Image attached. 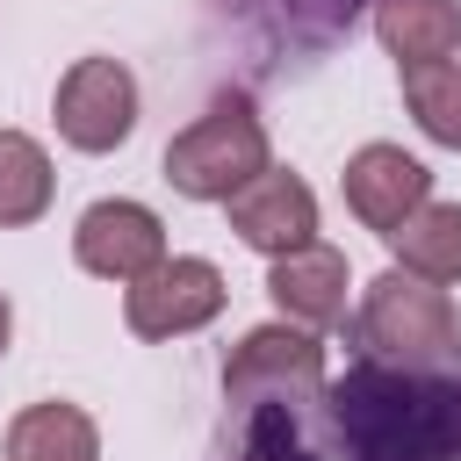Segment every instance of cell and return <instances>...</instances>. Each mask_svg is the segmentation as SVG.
<instances>
[{"label": "cell", "instance_id": "12", "mask_svg": "<svg viewBox=\"0 0 461 461\" xmlns=\"http://www.w3.org/2000/svg\"><path fill=\"white\" fill-rule=\"evenodd\" d=\"M7 461H101V425L79 403H29L7 425Z\"/></svg>", "mask_w": 461, "mask_h": 461}, {"label": "cell", "instance_id": "13", "mask_svg": "<svg viewBox=\"0 0 461 461\" xmlns=\"http://www.w3.org/2000/svg\"><path fill=\"white\" fill-rule=\"evenodd\" d=\"M389 245H396V267L403 274H425V281H461V202H425V209H411L396 230H389Z\"/></svg>", "mask_w": 461, "mask_h": 461}, {"label": "cell", "instance_id": "16", "mask_svg": "<svg viewBox=\"0 0 461 461\" xmlns=\"http://www.w3.org/2000/svg\"><path fill=\"white\" fill-rule=\"evenodd\" d=\"M238 461H317L310 447H303V432H295V411H281V403H259V411H245V454Z\"/></svg>", "mask_w": 461, "mask_h": 461}, {"label": "cell", "instance_id": "3", "mask_svg": "<svg viewBox=\"0 0 461 461\" xmlns=\"http://www.w3.org/2000/svg\"><path fill=\"white\" fill-rule=\"evenodd\" d=\"M360 346L375 360H396V367H439L461 353V317H454L439 281L389 267L360 295Z\"/></svg>", "mask_w": 461, "mask_h": 461}, {"label": "cell", "instance_id": "2", "mask_svg": "<svg viewBox=\"0 0 461 461\" xmlns=\"http://www.w3.org/2000/svg\"><path fill=\"white\" fill-rule=\"evenodd\" d=\"M267 122L252 115L245 94H216L173 144H166V180L187 202H230L238 187H252L267 173Z\"/></svg>", "mask_w": 461, "mask_h": 461}, {"label": "cell", "instance_id": "11", "mask_svg": "<svg viewBox=\"0 0 461 461\" xmlns=\"http://www.w3.org/2000/svg\"><path fill=\"white\" fill-rule=\"evenodd\" d=\"M375 36L403 72L439 65L461 50V0H375Z\"/></svg>", "mask_w": 461, "mask_h": 461}, {"label": "cell", "instance_id": "8", "mask_svg": "<svg viewBox=\"0 0 461 461\" xmlns=\"http://www.w3.org/2000/svg\"><path fill=\"white\" fill-rule=\"evenodd\" d=\"M230 230L252 245V252H267V259H288V252H303V245H317V194L295 180V173H281V166H267L252 187H238L230 202Z\"/></svg>", "mask_w": 461, "mask_h": 461}, {"label": "cell", "instance_id": "7", "mask_svg": "<svg viewBox=\"0 0 461 461\" xmlns=\"http://www.w3.org/2000/svg\"><path fill=\"white\" fill-rule=\"evenodd\" d=\"M72 259L101 281H144L158 259H166V223L144 209V202H94L79 223H72Z\"/></svg>", "mask_w": 461, "mask_h": 461}, {"label": "cell", "instance_id": "9", "mask_svg": "<svg viewBox=\"0 0 461 461\" xmlns=\"http://www.w3.org/2000/svg\"><path fill=\"white\" fill-rule=\"evenodd\" d=\"M339 180H346V209H353L367 230H382V238H389L411 209L432 202V173H425L403 144H360Z\"/></svg>", "mask_w": 461, "mask_h": 461}, {"label": "cell", "instance_id": "15", "mask_svg": "<svg viewBox=\"0 0 461 461\" xmlns=\"http://www.w3.org/2000/svg\"><path fill=\"white\" fill-rule=\"evenodd\" d=\"M403 108L418 115V130L447 151H461V65L439 58V65H411L403 72Z\"/></svg>", "mask_w": 461, "mask_h": 461}, {"label": "cell", "instance_id": "6", "mask_svg": "<svg viewBox=\"0 0 461 461\" xmlns=\"http://www.w3.org/2000/svg\"><path fill=\"white\" fill-rule=\"evenodd\" d=\"M223 274L209 259H158L144 281L122 288V317L137 339H180V331H202L216 310H223Z\"/></svg>", "mask_w": 461, "mask_h": 461}, {"label": "cell", "instance_id": "1", "mask_svg": "<svg viewBox=\"0 0 461 461\" xmlns=\"http://www.w3.org/2000/svg\"><path fill=\"white\" fill-rule=\"evenodd\" d=\"M346 461H461V375L353 360L324 396Z\"/></svg>", "mask_w": 461, "mask_h": 461}, {"label": "cell", "instance_id": "4", "mask_svg": "<svg viewBox=\"0 0 461 461\" xmlns=\"http://www.w3.org/2000/svg\"><path fill=\"white\" fill-rule=\"evenodd\" d=\"M317 389H324V346H317V331H303V324H259V331H245L238 353L223 360V396H230L238 411H259V403L295 411V403L317 396Z\"/></svg>", "mask_w": 461, "mask_h": 461}, {"label": "cell", "instance_id": "14", "mask_svg": "<svg viewBox=\"0 0 461 461\" xmlns=\"http://www.w3.org/2000/svg\"><path fill=\"white\" fill-rule=\"evenodd\" d=\"M50 158L29 130H0V223H36L50 209Z\"/></svg>", "mask_w": 461, "mask_h": 461}, {"label": "cell", "instance_id": "17", "mask_svg": "<svg viewBox=\"0 0 461 461\" xmlns=\"http://www.w3.org/2000/svg\"><path fill=\"white\" fill-rule=\"evenodd\" d=\"M7 339H14V303H7V288H0V353H7Z\"/></svg>", "mask_w": 461, "mask_h": 461}, {"label": "cell", "instance_id": "5", "mask_svg": "<svg viewBox=\"0 0 461 461\" xmlns=\"http://www.w3.org/2000/svg\"><path fill=\"white\" fill-rule=\"evenodd\" d=\"M58 137L72 151H115L137 130V79L122 58H72V72L58 79Z\"/></svg>", "mask_w": 461, "mask_h": 461}, {"label": "cell", "instance_id": "10", "mask_svg": "<svg viewBox=\"0 0 461 461\" xmlns=\"http://www.w3.org/2000/svg\"><path fill=\"white\" fill-rule=\"evenodd\" d=\"M267 295H274L281 317L303 324V331L339 324V317H346V252H331V245H303V252L274 259V267H267Z\"/></svg>", "mask_w": 461, "mask_h": 461}]
</instances>
